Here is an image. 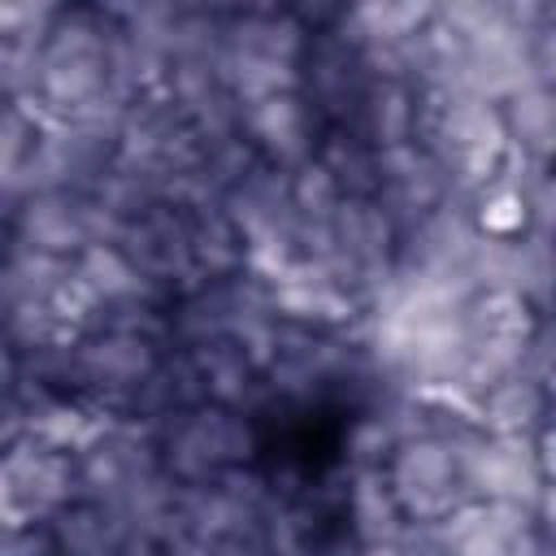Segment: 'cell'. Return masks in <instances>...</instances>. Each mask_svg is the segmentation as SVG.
Here are the masks:
<instances>
[{
  "instance_id": "6da1fadb",
  "label": "cell",
  "mask_w": 556,
  "mask_h": 556,
  "mask_svg": "<svg viewBox=\"0 0 556 556\" xmlns=\"http://www.w3.org/2000/svg\"><path fill=\"white\" fill-rule=\"evenodd\" d=\"M534 460L543 486H556V421H543V430L534 434Z\"/></svg>"
}]
</instances>
